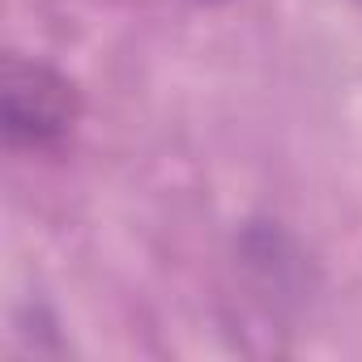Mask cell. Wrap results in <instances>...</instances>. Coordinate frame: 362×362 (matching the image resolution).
<instances>
[{"mask_svg":"<svg viewBox=\"0 0 362 362\" xmlns=\"http://www.w3.org/2000/svg\"><path fill=\"white\" fill-rule=\"evenodd\" d=\"M81 115L77 86L43 64V60H22L9 56L0 73V124L5 141L22 149H52L60 145Z\"/></svg>","mask_w":362,"mask_h":362,"instance_id":"6da1fadb","label":"cell"}]
</instances>
